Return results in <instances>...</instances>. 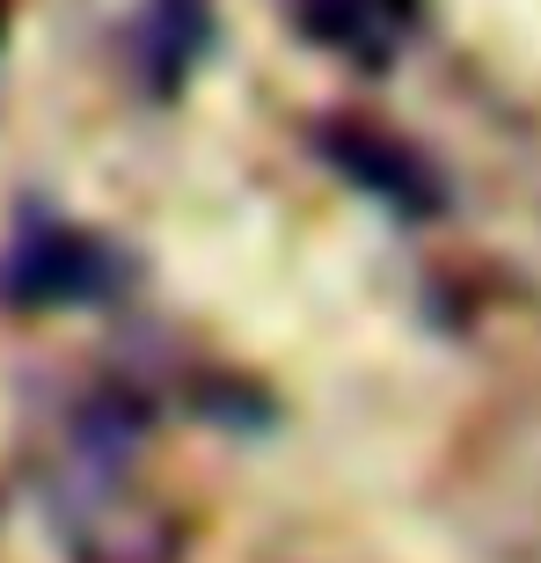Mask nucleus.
<instances>
[{"mask_svg": "<svg viewBox=\"0 0 541 563\" xmlns=\"http://www.w3.org/2000/svg\"><path fill=\"white\" fill-rule=\"evenodd\" d=\"M314 146H322V154H330V162L344 168L358 190H374L380 206H396L402 220H432V212L446 206V190H439L432 162H424L417 146H402L396 132L344 118V125H322V132H314Z\"/></svg>", "mask_w": 541, "mask_h": 563, "instance_id": "f257e3e1", "label": "nucleus"}, {"mask_svg": "<svg viewBox=\"0 0 541 563\" xmlns=\"http://www.w3.org/2000/svg\"><path fill=\"white\" fill-rule=\"evenodd\" d=\"M286 15L308 44L380 74L396 59V37L424 15V0H286Z\"/></svg>", "mask_w": 541, "mask_h": 563, "instance_id": "f03ea898", "label": "nucleus"}, {"mask_svg": "<svg viewBox=\"0 0 541 563\" xmlns=\"http://www.w3.org/2000/svg\"><path fill=\"white\" fill-rule=\"evenodd\" d=\"M212 44V0H140L132 15V74L154 103H168L176 88L198 74Z\"/></svg>", "mask_w": 541, "mask_h": 563, "instance_id": "7ed1b4c3", "label": "nucleus"}, {"mask_svg": "<svg viewBox=\"0 0 541 563\" xmlns=\"http://www.w3.org/2000/svg\"><path fill=\"white\" fill-rule=\"evenodd\" d=\"M110 272H118V264H110L81 228H44L15 250L8 286H15L22 300H96V292L110 286Z\"/></svg>", "mask_w": 541, "mask_h": 563, "instance_id": "20e7f679", "label": "nucleus"}]
</instances>
